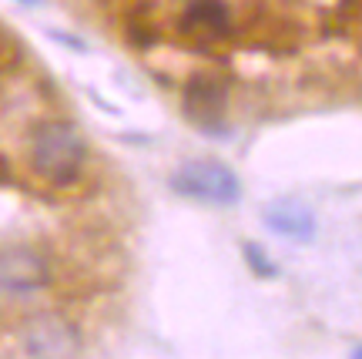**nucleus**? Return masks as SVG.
<instances>
[{
  "mask_svg": "<svg viewBox=\"0 0 362 359\" xmlns=\"http://www.w3.org/2000/svg\"><path fill=\"white\" fill-rule=\"evenodd\" d=\"M88 142L74 125L67 121H47L40 125L30 144V165L44 181L51 185H71L84 171Z\"/></svg>",
  "mask_w": 362,
  "mask_h": 359,
  "instance_id": "nucleus-1",
  "label": "nucleus"
},
{
  "mask_svg": "<svg viewBox=\"0 0 362 359\" xmlns=\"http://www.w3.org/2000/svg\"><path fill=\"white\" fill-rule=\"evenodd\" d=\"M171 188L181 198H192L202 205H235L242 198V178L221 161H185L171 171Z\"/></svg>",
  "mask_w": 362,
  "mask_h": 359,
  "instance_id": "nucleus-2",
  "label": "nucleus"
},
{
  "mask_svg": "<svg viewBox=\"0 0 362 359\" xmlns=\"http://www.w3.org/2000/svg\"><path fill=\"white\" fill-rule=\"evenodd\" d=\"M51 283V269L40 252L27 249V245H11L0 249V289L11 295H30L40 292Z\"/></svg>",
  "mask_w": 362,
  "mask_h": 359,
  "instance_id": "nucleus-3",
  "label": "nucleus"
},
{
  "mask_svg": "<svg viewBox=\"0 0 362 359\" xmlns=\"http://www.w3.org/2000/svg\"><path fill=\"white\" fill-rule=\"evenodd\" d=\"M24 349L27 356H78L81 353V336L61 316H37L27 322L24 329Z\"/></svg>",
  "mask_w": 362,
  "mask_h": 359,
  "instance_id": "nucleus-4",
  "label": "nucleus"
},
{
  "mask_svg": "<svg viewBox=\"0 0 362 359\" xmlns=\"http://www.w3.org/2000/svg\"><path fill=\"white\" fill-rule=\"evenodd\" d=\"M225 98L228 88L221 84L218 77H194L188 91H185V111L198 128L205 131H221V111H225Z\"/></svg>",
  "mask_w": 362,
  "mask_h": 359,
  "instance_id": "nucleus-5",
  "label": "nucleus"
},
{
  "mask_svg": "<svg viewBox=\"0 0 362 359\" xmlns=\"http://www.w3.org/2000/svg\"><path fill=\"white\" fill-rule=\"evenodd\" d=\"M265 225H269L275 235L282 239H292V242H312L315 239V215L305 202L298 198H275L269 208H265Z\"/></svg>",
  "mask_w": 362,
  "mask_h": 359,
  "instance_id": "nucleus-6",
  "label": "nucleus"
},
{
  "mask_svg": "<svg viewBox=\"0 0 362 359\" xmlns=\"http://www.w3.org/2000/svg\"><path fill=\"white\" fill-rule=\"evenodd\" d=\"M181 27L188 34H225L228 4L225 0H188V7L181 13Z\"/></svg>",
  "mask_w": 362,
  "mask_h": 359,
  "instance_id": "nucleus-7",
  "label": "nucleus"
},
{
  "mask_svg": "<svg viewBox=\"0 0 362 359\" xmlns=\"http://www.w3.org/2000/svg\"><path fill=\"white\" fill-rule=\"evenodd\" d=\"M242 252H245V262H248V266H252L255 272H259V275H265V279H275V275H279L275 262H272V258L262 252V245L245 242V245H242Z\"/></svg>",
  "mask_w": 362,
  "mask_h": 359,
  "instance_id": "nucleus-8",
  "label": "nucleus"
},
{
  "mask_svg": "<svg viewBox=\"0 0 362 359\" xmlns=\"http://www.w3.org/2000/svg\"><path fill=\"white\" fill-rule=\"evenodd\" d=\"M352 356H359V359H362V346H359V349H356V353H352Z\"/></svg>",
  "mask_w": 362,
  "mask_h": 359,
  "instance_id": "nucleus-9",
  "label": "nucleus"
},
{
  "mask_svg": "<svg viewBox=\"0 0 362 359\" xmlns=\"http://www.w3.org/2000/svg\"><path fill=\"white\" fill-rule=\"evenodd\" d=\"M24 4H40V0H24Z\"/></svg>",
  "mask_w": 362,
  "mask_h": 359,
  "instance_id": "nucleus-10",
  "label": "nucleus"
}]
</instances>
